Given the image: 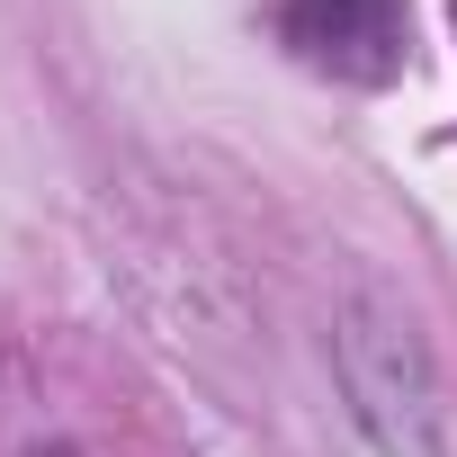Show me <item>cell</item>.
Returning <instances> with one entry per match:
<instances>
[{
	"instance_id": "cell-2",
	"label": "cell",
	"mask_w": 457,
	"mask_h": 457,
	"mask_svg": "<svg viewBox=\"0 0 457 457\" xmlns=\"http://www.w3.org/2000/svg\"><path fill=\"white\" fill-rule=\"evenodd\" d=\"M287 46L314 72H332V81L386 90L412 63V19H403V0H296L287 10Z\"/></svg>"
},
{
	"instance_id": "cell-3",
	"label": "cell",
	"mask_w": 457,
	"mask_h": 457,
	"mask_svg": "<svg viewBox=\"0 0 457 457\" xmlns=\"http://www.w3.org/2000/svg\"><path fill=\"white\" fill-rule=\"evenodd\" d=\"M28 457H81V448H63V439H54V448H28Z\"/></svg>"
},
{
	"instance_id": "cell-1",
	"label": "cell",
	"mask_w": 457,
	"mask_h": 457,
	"mask_svg": "<svg viewBox=\"0 0 457 457\" xmlns=\"http://www.w3.org/2000/svg\"><path fill=\"white\" fill-rule=\"evenodd\" d=\"M332 359H341V395H350L359 430L377 439V457H439L430 350H421V332H412L386 296H350V305H341Z\"/></svg>"
}]
</instances>
